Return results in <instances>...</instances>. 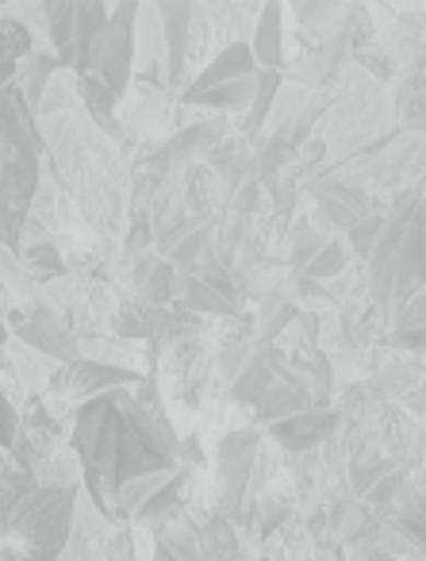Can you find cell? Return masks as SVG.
<instances>
[{"label":"cell","mask_w":426,"mask_h":561,"mask_svg":"<svg viewBox=\"0 0 426 561\" xmlns=\"http://www.w3.org/2000/svg\"><path fill=\"white\" fill-rule=\"evenodd\" d=\"M70 446L85 473L81 492L112 523H116V496L127 481L181 466V438L158 404L154 377H142L135 389H112L73 408Z\"/></svg>","instance_id":"1"},{"label":"cell","mask_w":426,"mask_h":561,"mask_svg":"<svg viewBox=\"0 0 426 561\" xmlns=\"http://www.w3.org/2000/svg\"><path fill=\"white\" fill-rule=\"evenodd\" d=\"M81 489L16 484L0 492V561H58L70 546Z\"/></svg>","instance_id":"2"},{"label":"cell","mask_w":426,"mask_h":561,"mask_svg":"<svg viewBox=\"0 0 426 561\" xmlns=\"http://www.w3.org/2000/svg\"><path fill=\"white\" fill-rule=\"evenodd\" d=\"M372 262V289L384 305H407L426 285V188L403 201V211L384 216Z\"/></svg>","instance_id":"3"},{"label":"cell","mask_w":426,"mask_h":561,"mask_svg":"<svg viewBox=\"0 0 426 561\" xmlns=\"http://www.w3.org/2000/svg\"><path fill=\"white\" fill-rule=\"evenodd\" d=\"M139 9L142 0H116L108 24H104V32L93 43V58H89V73H101L119 101L135 89V58H139L135 27H139Z\"/></svg>","instance_id":"4"},{"label":"cell","mask_w":426,"mask_h":561,"mask_svg":"<svg viewBox=\"0 0 426 561\" xmlns=\"http://www.w3.org/2000/svg\"><path fill=\"white\" fill-rule=\"evenodd\" d=\"M139 381H142V374L131 366H116V362H101V358H78V362H62V366L55 369L47 392L66 400L70 408H78L93 397H104V392H112V389H135Z\"/></svg>","instance_id":"5"},{"label":"cell","mask_w":426,"mask_h":561,"mask_svg":"<svg viewBox=\"0 0 426 561\" xmlns=\"http://www.w3.org/2000/svg\"><path fill=\"white\" fill-rule=\"evenodd\" d=\"M262 438L257 431H231L216 450V469L219 484H223V507L234 512L239 504H246V496L254 492V466L262 458Z\"/></svg>","instance_id":"6"},{"label":"cell","mask_w":426,"mask_h":561,"mask_svg":"<svg viewBox=\"0 0 426 561\" xmlns=\"http://www.w3.org/2000/svg\"><path fill=\"white\" fill-rule=\"evenodd\" d=\"M12 339H20L24 346H32L35 354H43V358L50 362H78L81 358V346L78 339H70V331H66V323L58 320L50 308H35V312H27V320L20 323L16 331H12Z\"/></svg>","instance_id":"7"},{"label":"cell","mask_w":426,"mask_h":561,"mask_svg":"<svg viewBox=\"0 0 426 561\" xmlns=\"http://www.w3.org/2000/svg\"><path fill=\"white\" fill-rule=\"evenodd\" d=\"M338 427V412H326V408H308L300 415H288V420L273 423L269 435L277 446H285L288 454H300V450H311V446L326 443Z\"/></svg>","instance_id":"8"},{"label":"cell","mask_w":426,"mask_h":561,"mask_svg":"<svg viewBox=\"0 0 426 561\" xmlns=\"http://www.w3.org/2000/svg\"><path fill=\"white\" fill-rule=\"evenodd\" d=\"M254 73H257V58H254V50H250V43L234 39V43H227L181 93H200V89L223 85V81H234V78H254Z\"/></svg>","instance_id":"9"},{"label":"cell","mask_w":426,"mask_h":561,"mask_svg":"<svg viewBox=\"0 0 426 561\" xmlns=\"http://www.w3.org/2000/svg\"><path fill=\"white\" fill-rule=\"evenodd\" d=\"M277 369H280V354L273 351L269 343H262L254 354H250L246 369H242V374L231 381V397L239 400V404L257 408V404H262L265 392H269L273 385H277Z\"/></svg>","instance_id":"10"},{"label":"cell","mask_w":426,"mask_h":561,"mask_svg":"<svg viewBox=\"0 0 426 561\" xmlns=\"http://www.w3.org/2000/svg\"><path fill=\"white\" fill-rule=\"evenodd\" d=\"M257 93V73L254 78H234L223 81V85L200 89V93H181V101L188 108H211V112H250Z\"/></svg>","instance_id":"11"},{"label":"cell","mask_w":426,"mask_h":561,"mask_svg":"<svg viewBox=\"0 0 426 561\" xmlns=\"http://www.w3.org/2000/svg\"><path fill=\"white\" fill-rule=\"evenodd\" d=\"M250 50L257 58V70H280L285 62V27H280V0H265L262 16H257Z\"/></svg>","instance_id":"12"},{"label":"cell","mask_w":426,"mask_h":561,"mask_svg":"<svg viewBox=\"0 0 426 561\" xmlns=\"http://www.w3.org/2000/svg\"><path fill=\"white\" fill-rule=\"evenodd\" d=\"M116 101L119 96L112 93L101 73H78V104L89 112V119H93L104 135H119V127L112 124V119H116Z\"/></svg>","instance_id":"13"},{"label":"cell","mask_w":426,"mask_h":561,"mask_svg":"<svg viewBox=\"0 0 426 561\" xmlns=\"http://www.w3.org/2000/svg\"><path fill=\"white\" fill-rule=\"evenodd\" d=\"M315 201L319 208H323V216L331 219V224H338L342 231H349V227L357 224V219L369 216V201H365L357 188L349 185H334V188H315Z\"/></svg>","instance_id":"14"},{"label":"cell","mask_w":426,"mask_h":561,"mask_svg":"<svg viewBox=\"0 0 426 561\" xmlns=\"http://www.w3.org/2000/svg\"><path fill=\"white\" fill-rule=\"evenodd\" d=\"M308 408H315L308 400V392L300 389V385L292 381H277L269 392L262 397V404H257V420L265 423V427H273V423L288 420V415H300L308 412Z\"/></svg>","instance_id":"15"},{"label":"cell","mask_w":426,"mask_h":561,"mask_svg":"<svg viewBox=\"0 0 426 561\" xmlns=\"http://www.w3.org/2000/svg\"><path fill=\"white\" fill-rule=\"evenodd\" d=\"M173 293H177L181 305L193 308L196 316H200V312H223V316H234L231 300L219 297V293L211 289V285L200 277V273H177V280H173Z\"/></svg>","instance_id":"16"},{"label":"cell","mask_w":426,"mask_h":561,"mask_svg":"<svg viewBox=\"0 0 426 561\" xmlns=\"http://www.w3.org/2000/svg\"><path fill=\"white\" fill-rule=\"evenodd\" d=\"M280 96V70H257V93H254V104H250V135L262 131V124L269 119L273 112V101Z\"/></svg>","instance_id":"17"},{"label":"cell","mask_w":426,"mask_h":561,"mask_svg":"<svg viewBox=\"0 0 426 561\" xmlns=\"http://www.w3.org/2000/svg\"><path fill=\"white\" fill-rule=\"evenodd\" d=\"M380 231H384V216H377V211H369L365 219H357V224L346 231L354 254H361L365 262H369V254L377 250V242H380Z\"/></svg>","instance_id":"18"},{"label":"cell","mask_w":426,"mask_h":561,"mask_svg":"<svg viewBox=\"0 0 426 561\" xmlns=\"http://www.w3.org/2000/svg\"><path fill=\"white\" fill-rule=\"evenodd\" d=\"M346 265V250H342V242L338 239H326V247L319 250L315 257H311L308 265H303V277H311V280H326V277H334V273Z\"/></svg>","instance_id":"19"},{"label":"cell","mask_w":426,"mask_h":561,"mask_svg":"<svg viewBox=\"0 0 426 561\" xmlns=\"http://www.w3.org/2000/svg\"><path fill=\"white\" fill-rule=\"evenodd\" d=\"M101 553H104V561H139V553H135V535L127 530V523H112L101 542Z\"/></svg>","instance_id":"20"},{"label":"cell","mask_w":426,"mask_h":561,"mask_svg":"<svg viewBox=\"0 0 426 561\" xmlns=\"http://www.w3.org/2000/svg\"><path fill=\"white\" fill-rule=\"evenodd\" d=\"M20 427H24V415H20V408L12 404L9 389L0 385V446H4V450H12V446H16Z\"/></svg>","instance_id":"21"},{"label":"cell","mask_w":426,"mask_h":561,"mask_svg":"<svg viewBox=\"0 0 426 561\" xmlns=\"http://www.w3.org/2000/svg\"><path fill=\"white\" fill-rule=\"evenodd\" d=\"M323 247H326V239H323V234H319V231H311V227H308V231H300V239H296L292 262H296V265H300V270H303V265H308L311 257H315V254H319V250H323Z\"/></svg>","instance_id":"22"},{"label":"cell","mask_w":426,"mask_h":561,"mask_svg":"<svg viewBox=\"0 0 426 561\" xmlns=\"http://www.w3.org/2000/svg\"><path fill=\"white\" fill-rule=\"evenodd\" d=\"M415 323H426V285L400 308V331L403 328H415Z\"/></svg>","instance_id":"23"},{"label":"cell","mask_w":426,"mask_h":561,"mask_svg":"<svg viewBox=\"0 0 426 561\" xmlns=\"http://www.w3.org/2000/svg\"><path fill=\"white\" fill-rule=\"evenodd\" d=\"M395 346H407V351H426V323H415V328L395 331Z\"/></svg>","instance_id":"24"},{"label":"cell","mask_w":426,"mask_h":561,"mask_svg":"<svg viewBox=\"0 0 426 561\" xmlns=\"http://www.w3.org/2000/svg\"><path fill=\"white\" fill-rule=\"evenodd\" d=\"M150 561H181V558L170 550V546H165V542H158V538H154V553H150Z\"/></svg>","instance_id":"25"},{"label":"cell","mask_w":426,"mask_h":561,"mask_svg":"<svg viewBox=\"0 0 426 561\" xmlns=\"http://www.w3.org/2000/svg\"><path fill=\"white\" fill-rule=\"evenodd\" d=\"M9 343H12V331H9V323L0 320V351H4V346H9Z\"/></svg>","instance_id":"26"},{"label":"cell","mask_w":426,"mask_h":561,"mask_svg":"<svg viewBox=\"0 0 426 561\" xmlns=\"http://www.w3.org/2000/svg\"><path fill=\"white\" fill-rule=\"evenodd\" d=\"M39 4H43V9H55V4H58V0H39Z\"/></svg>","instance_id":"27"},{"label":"cell","mask_w":426,"mask_h":561,"mask_svg":"<svg viewBox=\"0 0 426 561\" xmlns=\"http://www.w3.org/2000/svg\"><path fill=\"white\" fill-rule=\"evenodd\" d=\"M154 4H158V0H154Z\"/></svg>","instance_id":"28"}]
</instances>
